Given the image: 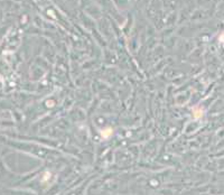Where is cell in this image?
Instances as JSON below:
<instances>
[]
</instances>
